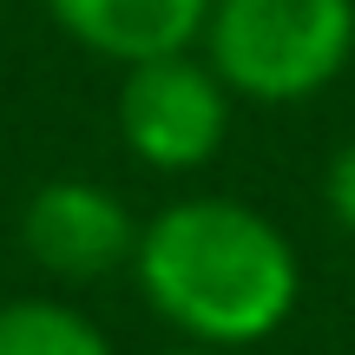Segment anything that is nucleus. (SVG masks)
<instances>
[{"mask_svg": "<svg viewBox=\"0 0 355 355\" xmlns=\"http://www.w3.org/2000/svg\"><path fill=\"white\" fill-rule=\"evenodd\" d=\"M132 283L178 343L237 355L296 316L303 257L270 211L191 191L139 224Z\"/></svg>", "mask_w": 355, "mask_h": 355, "instance_id": "nucleus-1", "label": "nucleus"}, {"mask_svg": "<svg viewBox=\"0 0 355 355\" xmlns=\"http://www.w3.org/2000/svg\"><path fill=\"white\" fill-rule=\"evenodd\" d=\"M198 53L243 105H303L355 60V0H211Z\"/></svg>", "mask_w": 355, "mask_h": 355, "instance_id": "nucleus-2", "label": "nucleus"}, {"mask_svg": "<svg viewBox=\"0 0 355 355\" xmlns=\"http://www.w3.org/2000/svg\"><path fill=\"white\" fill-rule=\"evenodd\" d=\"M230 86L211 73L198 46L191 53H165V60H139L125 66L119 79V99H112V125L119 145L139 158L145 171H204L230 139Z\"/></svg>", "mask_w": 355, "mask_h": 355, "instance_id": "nucleus-3", "label": "nucleus"}, {"mask_svg": "<svg viewBox=\"0 0 355 355\" xmlns=\"http://www.w3.org/2000/svg\"><path fill=\"white\" fill-rule=\"evenodd\" d=\"M20 250L53 283H105L112 270H132L139 217L99 178H46L20 211Z\"/></svg>", "mask_w": 355, "mask_h": 355, "instance_id": "nucleus-4", "label": "nucleus"}, {"mask_svg": "<svg viewBox=\"0 0 355 355\" xmlns=\"http://www.w3.org/2000/svg\"><path fill=\"white\" fill-rule=\"evenodd\" d=\"M73 46H86L105 66H139L165 60V53H191L204 40L211 0H40Z\"/></svg>", "mask_w": 355, "mask_h": 355, "instance_id": "nucleus-5", "label": "nucleus"}, {"mask_svg": "<svg viewBox=\"0 0 355 355\" xmlns=\"http://www.w3.org/2000/svg\"><path fill=\"white\" fill-rule=\"evenodd\" d=\"M0 355H112V336L60 296H7L0 303Z\"/></svg>", "mask_w": 355, "mask_h": 355, "instance_id": "nucleus-6", "label": "nucleus"}, {"mask_svg": "<svg viewBox=\"0 0 355 355\" xmlns=\"http://www.w3.org/2000/svg\"><path fill=\"white\" fill-rule=\"evenodd\" d=\"M322 211L336 217V230H343V237H355V132L336 145L329 171H322Z\"/></svg>", "mask_w": 355, "mask_h": 355, "instance_id": "nucleus-7", "label": "nucleus"}, {"mask_svg": "<svg viewBox=\"0 0 355 355\" xmlns=\"http://www.w3.org/2000/svg\"><path fill=\"white\" fill-rule=\"evenodd\" d=\"M158 355H224V349H198V343H171V349H158Z\"/></svg>", "mask_w": 355, "mask_h": 355, "instance_id": "nucleus-8", "label": "nucleus"}]
</instances>
